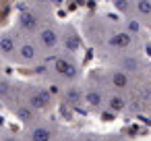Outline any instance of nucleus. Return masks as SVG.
<instances>
[{"mask_svg":"<svg viewBox=\"0 0 151 141\" xmlns=\"http://www.w3.org/2000/svg\"><path fill=\"white\" fill-rule=\"evenodd\" d=\"M79 71H81V67H79L77 58L70 54H64L60 50L42 60V75L48 77L52 83H60V85L77 83Z\"/></svg>","mask_w":151,"mask_h":141,"instance_id":"f257e3e1","label":"nucleus"},{"mask_svg":"<svg viewBox=\"0 0 151 141\" xmlns=\"http://www.w3.org/2000/svg\"><path fill=\"white\" fill-rule=\"evenodd\" d=\"M44 58H46V56L42 54V50H40V46L35 44L33 38L19 35V42H17V48H15V54H13L11 64L27 67V69H35L37 64H42Z\"/></svg>","mask_w":151,"mask_h":141,"instance_id":"f03ea898","label":"nucleus"},{"mask_svg":"<svg viewBox=\"0 0 151 141\" xmlns=\"http://www.w3.org/2000/svg\"><path fill=\"white\" fill-rule=\"evenodd\" d=\"M21 98L27 106H31L37 114L40 112H46L54 106V95L48 91L46 85H29V83H23V89H21Z\"/></svg>","mask_w":151,"mask_h":141,"instance_id":"7ed1b4c3","label":"nucleus"},{"mask_svg":"<svg viewBox=\"0 0 151 141\" xmlns=\"http://www.w3.org/2000/svg\"><path fill=\"white\" fill-rule=\"evenodd\" d=\"M50 21H44L42 13L37 9H21L19 15H17V23H15V29L19 35H27V38H33L42 25H46Z\"/></svg>","mask_w":151,"mask_h":141,"instance_id":"20e7f679","label":"nucleus"},{"mask_svg":"<svg viewBox=\"0 0 151 141\" xmlns=\"http://www.w3.org/2000/svg\"><path fill=\"white\" fill-rule=\"evenodd\" d=\"M56 139H58V127L48 118H37L23 131V141H56Z\"/></svg>","mask_w":151,"mask_h":141,"instance_id":"39448f33","label":"nucleus"},{"mask_svg":"<svg viewBox=\"0 0 151 141\" xmlns=\"http://www.w3.org/2000/svg\"><path fill=\"white\" fill-rule=\"evenodd\" d=\"M33 40L40 46L42 54L50 56V54L58 52V48H60V27L50 21V23H46V25L40 27V31L33 35Z\"/></svg>","mask_w":151,"mask_h":141,"instance_id":"423d86ee","label":"nucleus"},{"mask_svg":"<svg viewBox=\"0 0 151 141\" xmlns=\"http://www.w3.org/2000/svg\"><path fill=\"white\" fill-rule=\"evenodd\" d=\"M60 27V52L64 54H70V56H77L83 48V38L79 33L77 27H73L70 23H62L58 25Z\"/></svg>","mask_w":151,"mask_h":141,"instance_id":"0eeeda50","label":"nucleus"},{"mask_svg":"<svg viewBox=\"0 0 151 141\" xmlns=\"http://www.w3.org/2000/svg\"><path fill=\"white\" fill-rule=\"evenodd\" d=\"M83 106L91 112H101L106 106V91L99 83L95 81H87V85L83 87Z\"/></svg>","mask_w":151,"mask_h":141,"instance_id":"6e6552de","label":"nucleus"},{"mask_svg":"<svg viewBox=\"0 0 151 141\" xmlns=\"http://www.w3.org/2000/svg\"><path fill=\"white\" fill-rule=\"evenodd\" d=\"M101 77H104V83H99L101 87L108 85L112 91H120V93L126 91V89H130V83H132V75H128V73H124V71H120L116 67L104 71Z\"/></svg>","mask_w":151,"mask_h":141,"instance_id":"1a4fd4ad","label":"nucleus"},{"mask_svg":"<svg viewBox=\"0 0 151 141\" xmlns=\"http://www.w3.org/2000/svg\"><path fill=\"white\" fill-rule=\"evenodd\" d=\"M17 42H19V33H17L15 27L0 33V58H2L4 62H11V60H13Z\"/></svg>","mask_w":151,"mask_h":141,"instance_id":"9d476101","label":"nucleus"},{"mask_svg":"<svg viewBox=\"0 0 151 141\" xmlns=\"http://www.w3.org/2000/svg\"><path fill=\"white\" fill-rule=\"evenodd\" d=\"M60 100H62L66 106H73V108L83 106V87H79L77 83L64 85L62 91H60Z\"/></svg>","mask_w":151,"mask_h":141,"instance_id":"9b49d317","label":"nucleus"},{"mask_svg":"<svg viewBox=\"0 0 151 141\" xmlns=\"http://www.w3.org/2000/svg\"><path fill=\"white\" fill-rule=\"evenodd\" d=\"M11 112L15 114V118L23 124V127H27V124H31V122H35L37 118H40V114L31 108V106H27L25 102H19V104H15V106H11Z\"/></svg>","mask_w":151,"mask_h":141,"instance_id":"f8f14e48","label":"nucleus"},{"mask_svg":"<svg viewBox=\"0 0 151 141\" xmlns=\"http://www.w3.org/2000/svg\"><path fill=\"white\" fill-rule=\"evenodd\" d=\"M104 110L112 112V114H122L126 110V98L120 93V91H112L106 95V106Z\"/></svg>","mask_w":151,"mask_h":141,"instance_id":"ddd939ff","label":"nucleus"},{"mask_svg":"<svg viewBox=\"0 0 151 141\" xmlns=\"http://www.w3.org/2000/svg\"><path fill=\"white\" fill-rule=\"evenodd\" d=\"M132 13L139 19H151V0H134Z\"/></svg>","mask_w":151,"mask_h":141,"instance_id":"4468645a","label":"nucleus"},{"mask_svg":"<svg viewBox=\"0 0 151 141\" xmlns=\"http://www.w3.org/2000/svg\"><path fill=\"white\" fill-rule=\"evenodd\" d=\"M114 4V9L118 13H122L124 17H130L132 15V0H110Z\"/></svg>","mask_w":151,"mask_h":141,"instance_id":"2eb2a0df","label":"nucleus"},{"mask_svg":"<svg viewBox=\"0 0 151 141\" xmlns=\"http://www.w3.org/2000/svg\"><path fill=\"white\" fill-rule=\"evenodd\" d=\"M141 29H143L141 21H137L134 17H126V29H124V31H128V33H130V35L134 38V35H137V33H139Z\"/></svg>","mask_w":151,"mask_h":141,"instance_id":"dca6fc26","label":"nucleus"},{"mask_svg":"<svg viewBox=\"0 0 151 141\" xmlns=\"http://www.w3.org/2000/svg\"><path fill=\"white\" fill-rule=\"evenodd\" d=\"M0 141H23V135H19L11 129H2L0 131Z\"/></svg>","mask_w":151,"mask_h":141,"instance_id":"f3484780","label":"nucleus"},{"mask_svg":"<svg viewBox=\"0 0 151 141\" xmlns=\"http://www.w3.org/2000/svg\"><path fill=\"white\" fill-rule=\"evenodd\" d=\"M101 141H124L120 135H108V137H101Z\"/></svg>","mask_w":151,"mask_h":141,"instance_id":"a211bd4d","label":"nucleus"},{"mask_svg":"<svg viewBox=\"0 0 151 141\" xmlns=\"http://www.w3.org/2000/svg\"><path fill=\"white\" fill-rule=\"evenodd\" d=\"M33 4H37V7H46V4H50V2H54V0H31Z\"/></svg>","mask_w":151,"mask_h":141,"instance_id":"6ab92c4d","label":"nucleus"},{"mask_svg":"<svg viewBox=\"0 0 151 141\" xmlns=\"http://www.w3.org/2000/svg\"><path fill=\"white\" fill-rule=\"evenodd\" d=\"M56 141H77V139H56Z\"/></svg>","mask_w":151,"mask_h":141,"instance_id":"aec40b11","label":"nucleus"},{"mask_svg":"<svg viewBox=\"0 0 151 141\" xmlns=\"http://www.w3.org/2000/svg\"><path fill=\"white\" fill-rule=\"evenodd\" d=\"M2 129H4V127H2V122H0V131H2Z\"/></svg>","mask_w":151,"mask_h":141,"instance_id":"412c9836","label":"nucleus"}]
</instances>
